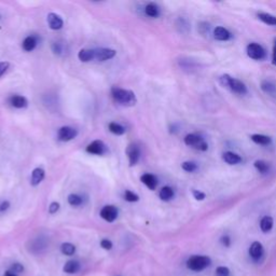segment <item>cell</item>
I'll return each mask as SVG.
<instances>
[{
  "instance_id": "ab89813d",
  "label": "cell",
  "mask_w": 276,
  "mask_h": 276,
  "mask_svg": "<svg viewBox=\"0 0 276 276\" xmlns=\"http://www.w3.org/2000/svg\"><path fill=\"white\" fill-rule=\"evenodd\" d=\"M9 66L10 64L8 62H0V77H2L8 71Z\"/></svg>"
},
{
  "instance_id": "ffe728a7",
  "label": "cell",
  "mask_w": 276,
  "mask_h": 276,
  "mask_svg": "<svg viewBox=\"0 0 276 276\" xmlns=\"http://www.w3.org/2000/svg\"><path fill=\"white\" fill-rule=\"evenodd\" d=\"M78 58L83 63H89L91 60H94V50L82 49L78 53Z\"/></svg>"
},
{
  "instance_id": "8992f818",
  "label": "cell",
  "mask_w": 276,
  "mask_h": 276,
  "mask_svg": "<svg viewBox=\"0 0 276 276\" xmlns=\"http://www.w3.org/2000/svg\"><path fill=\"white\" fill-rule=\"evenodd\" d=\"M117 54L116 50L108 49V48H99L94 50V59L98 60V62H105L113 58Z\"/></svg>"
},
{
  "instance_id": "3957f363",
  "label": "cell",
  "mask_w": 276,
  "mask_h": 276,
  "mask_svg": "<svg viewBox=\"0 0 276 276\" xmlns=\"http://www.w3.org/2000/svg\"><path fill=\"white\" fill-rule=\"evenodd\" d=\"M212 263V260L207 256H201V255H194L191 256L187 261V267L191 271L194 272H201L205 269H207Z\"/></svg>"
},
{
  "instance_id": "9a60e30c",
  "label": "cell",
  "mask_w": 276,
  "mask_h": 276,
  "mask_svg": "<svg viewBox=\"0 0 276 276\" xmlns=\"http://www.w3.org/2000/svg\"><path fill=\"white\" fill-rule=\"evenodd\" d=\"M10 104L14 108L22 109V108H26L28 106V101L26 97L22 96V95H13L10 97Z\"/></svg>"
},
{
  "instance_id": "f1b7e54d",
  "label": "cell",
  "mask_w": 276,
  "mask_h": 276,
  "mask_svg": "<svg viewBox=\"0 0 276 276\" xmlns=\"http://www.w3.org/2000/svg\"><path fill=\"white\" fill-rule=\"evenodd\" d=\"M60 251L66 256H73L76 251V246L72 243H64L60 246Z\"/></svg>"
},
{
  "instance_id": "4316f807",
  "label": "cell",
  "mask_w": 276,
  "mask_h": 276,
  "mask_svg": "<svg viewBox=\"0 0 276 276\" xmlns=\"http://www.w3.org/2000/svg\"><path fill=\"white\" fill-rule=\"evenodd\" d=\"M255 167L257 168V171L260 173V174H266V173H269L270 171V164L269 163H266L265 161H262V160H258L256 161V162L254 163Z\"/></svg>"
},
{
  "instance_id": "7c38bea8",
  "label": "cell",
  "mask_w": 276,
  "mask_h": 276,
  "mask_svg": "<svg viewBox=\"0 0 276 276\" xmlns=\"http://www.w3.org/2000/svg\"><path fill=\"white\" fill-rule=\"evenodd\" d=\"M48 24L51 29L58 30L63 27L64 21L56 13H49L48 14Z\"/></svg>"
},
{
  "instance_id": "44dd1931",
  "label": "cell",
  "mask_w": 276,
  "mask_h": 276,
  "mask_svg": "<svg viewBox=\"0 0 276 276\" xmlns=\"http://www.w3.org/2000/svg\"><path fill=\"white\" fill-rule=\"evenodd\" d=\"M261 90L265 94L276 96V84L270 80H263L261 82Z\"/></svg>"
},
{
  "instance_id": "d590c367",
  "label": "cell",
  "mask_w": 276,
  "mask_h": 276,
  "mask_svg": "<svg viewBox=\"0 0 276 276\" xmlns=\"http://www.w3.org/2000/svg\"><path fill=\"white\" fill-rule=\"evenodd\" d=\"M59 210V203L57 202H52L49 206V213L50 214H56Z\"/></svg>"
},
{
  "instance_id": "f35d334b",
  "label": "cell",
  "mask_w": 276,
  "mask_h": 276,
  "mask_svg": "<svg viewBox=\"0 0 276 276\" xmlns=\"http://www.w3.org/2000/svg\"><path fill=\"white\" fill-rule=\"evenodd\" d=\"M220 242H221V244L224 245V246H226V247H229L230 245H231V239H230V236H228V235H224V236H222L221 239H220Z\"/></svg>"
},
{
  "instance_id": "4fadbf2b",
  "label": "cell",
  "mask_w": 276,
  "mask_h": 276,
  "mask_svg": "<svg viewBox=\"0 0 276 276\" xmlns=\"http://www.w3.org/2000/svg\"><path fill=\"white\" fill-rule=\"evenodd\" d=\"M214 38L218 41H228L232 38L231 33L222 26H218L214 29Z\"/></svg>"
},
{
  "instance_id": "484cf974",
  "label": "cell",
  "mask_w": 276,
  "mask_h": 276,
  "mask_svg": "<svg viewBox=\"0 0 276 276\" xmlns=\"http://www.w3.org/2000/svg\"><path fill=\"white\" fill-rule=\"evenodd\" d=\"M258 18H259L260 21H262L263 23H265V24H267V25L276 26V17H274V15H272V14L259 13Z\"/></svg>"
},
{
  "instance_id": "5bb4252c",
  "label": "cell",
  "mask_w": 276,
  "mask_h": 276,
  "mask_svg": "<svg viewBox=\"0 0 276 276\" xmlns=\"http://www.w3.org/2000/svg\"><path fill=\"white\" fill-rule=\"evenodd\" d=\"M141 180L144 185L147 188H149L150 190H156L158 186V179L156 176L152 174H144L141 177Z\"/></svg>"
},
{
  "instance_id": "277c9868",
  "label": "cell",
  "mask_w": 276,
  "mask_h": 276,
  "mask_svg": "<svg viewBox=\"0 0 276 276\" xmlns=\"http://www.w3.org/2000/svg\"><path fill=\"white\" fill-rule=\"evenodd\" d=\"M185 144L189 147L200 151H206L209 149V145L204 141V138L197 134H188L185 137Z\"/></svg>"
},
{
  "instance_id": "603a6c76",
  "label": "cell",
  "mask_w": 276,
  "mask_h": 276,
  "mask_svg": "<svg viewBox=\"0 0 276 276\" xmlns=\"http://www.w3.org/2000/svg\"><path fill=\"white\" fill-rule=\"evenodd\" d=\"M174 195H175V192H174L173 188L168 187V186L163 187L162 189L160 190V193H159V196H160L161 200H162V201H165V202L171 201L172 198L174 197Z\"/></svg>"
},
{
  "instance_id": "1f68e13d",
  "label": "cell",
  "mask_w": 276,
  "mask_h": 276,
  "mask_svg": "<svg viewBox=\"0 0 276 276\" xmlns=\"http://www.w3.org/2000/svg\"><path fill=\"white\" fill-rule=\"evenodd\" d=\"M124 200L127 201V202L134 203V202H137L138 200H140V196H138L136 193H134L133 191L126 190L124 192Z\"/></svg>"
},
{
  "instance_id": "30bf717a",
  "label": "cell",
  "mask_w": 276,
  "mask_h": 276,
  "mask_svg": "<svg viewBox=\"0 0 276 276\" xmlns=\"http://www.w3.org/2000/svg\"><path fill=\"white\" fill-rule=\"evenodd\" d=\"M126 155L128 157L129 166H134L137 164L141 158V150L136 145H129L126 149Z\"/></svg>"
},
{
  "instance_id": "d6a6232c",
  "label": "cell",
  "mask_w": 276,
  "mask_h": 276,
  "mask_svg": "<svg viewBox=\"0 0 276 276\" xmlns=\"http://www.w3.org/2000/svg\"><path fill=\"white\" fill-rule=\"evenodd\" d=\"M216 276H230V270L227 266H218L216 269Z\"/></svg>"
},
{
  "instance_id": "ba28073f",
  "label": "cell",
  "mask_w": 276,
  "mask_h": 276,
  "mask_svg": "<svg viewBox=\"0 0 276 276\" xmlns=\"http://www.w3.org/2000/svg\"><path fill=\"white\" fill-rule=\"evenodd\" d=\"M118 214H119V211H118V209L116 206L107 205V206H105L102 209L101 217L106 221L113 222L114 220L118 218Z\"/></svg>"
},
{
  "instance_id": "ac0fdd59",
  "label": "cell",
  "mask_w": 276,
  "mask_h": 276,
  "mask_svg": "<svg viewBox=\"0 0 276 276\" xmlns=\"http://www.w3.org/2000/svg\"><path fill=\"white\" fill-rule=\"evenodd\" d=\"M37 43H38V40L35 36H28L25 38L24 41H23L22 45L24 51L32 52L37 47Z\"/></svg>"
},
{
  "instance_id": "7a4b0ae2",
  "label": "cell",
  "mask_w": 276,
  "mask_h": 276,
  "mask_svg": "<svg viewBox=\"0 0 276 276\" xmlns=\"http://www.w3.org/2000/svg\"><path fill=\"white\" fill-rule=\"evenodd\" d=\"M111 95L114 101L123 106H134L137 103L136 95L133 91L113 87L111 89Z\"/></svg>"
},
{
  "instance_id": "60d3db41",
  "label": "cell",
  "mask_w": 276,
  "mask_h": 276,
  "mask_svg": "<svg viewBox=\"0 0 276 276\" xmlns=\"http://www.w3.org/2000/svg\"><path fill=\"white\" fill-rule=\"evenodd\" d=\"M10 207V202L9 201H4L2 204H0V213H4L8 211V209Z\"/></svg>"
},
{
  "instance_id": "52a82bcc",
  "label": "cell",
  "mask_w": 276,
  "mask_h": 276,
  "mask_svg": "<svg viewBox=\"0 0 276 276\" xmlns=\"http://www.w3.org/2000/svg\"><path fill=\"white\" fill-rule=\"evenodd\" d=\"M78 135V131L71 126H63L58 129L57 137L60 142H71Z\"/></svg>"
},
{
  "instance_id": "6da1fadb",
  "label": "cell",
  "mask_w": 276,
  "mask_h": 276,
  "mask_svg": "<svg viewBox=\"0 0 276 276\" xmlns=\"http://www.w3.org/2000/svg\"><path fill=\"white\" fill-rule=\"evenodd\" d=\"M219 82L224 88L228 89L234 94L237 95H246L247 94V87L241 80L233 78L230 75H222L219 78Z\"/></svg>"
},
{
  "instance_id": "83f0119b",
  "label": "cell",
  "mask_w": 276,
  "mask_h": 276,
  "mask_svg": "<svg viewBox=\"0 0 276 276\" xmlns=\"http://www.w3.org/2000/svg\"><path fill=\"white\" fill-rule=\"evenodd\" d=\"M109 131L114 135L120 136V135L125 134L126 129L124 126H122L121 124L116 123V122H111V123L109 124Z\"/></svg>"
},
{
  "instance_id": "cb8c5ba5",
  "label": "cell",
  "mask_w": 276,
  "mask_h": 276,
  "mask_svg": "<svg viewBox=\"0 0 276 276\" xmlns=\"http://www.w3.org/2000/svg\"><path fill=\"white\" fill-rule=\"evenodd\" d=\"M145 13L149 18H158L159 14H160V9H159V7L156 4L150 3V4H148L147 6H146Z\"/></svg>"
},
{
  "instance_id": "4dcf8cb0",
  "label": "cell",
  "mask_w": 276,
  "mask_h": 276,
  "mask_svg": "<svg viewBox=\"0 0 276 276\" xmlns=\"http://www.w3.org/2000/svg\"><path fill=\"white\" fill-rule=\"evenodd\" d=\"M181 167L183 171H186L188 173H193L196 171L197 165L194 162H191V161H187V162H183L181 164Z\"/></svg>"
},
{
  "instance_id": "7bdbcfd3",
  "label": "cell",
  "mask_w": 276,
  "mask_h": 276,
  "mask_svg": "<svg viewBox=\"0 0 276 276\" xmlns=\"http://www.w3.org/2000/svg\"><path fill=\"white\" fill-rule=\"evenodd\" d=\"M5 276H17V274L13 273V272H11V271H8V272H6Z\"/></svg>"
},
{
  "instance_id": "e0dca14e",
  "label": "cell",
  "mask_w": 276,
  "mask_h": 276,
  "mask_svg": "<svg viewBox=\"0 0 276 276\" xmlns=\"http://www.w3.org/2000/svg\"><path fill=\"white\" fill-rule=\"evenodd\" d=\"M45 176V172L40 167H37L33 171L32 173V179H30V183H32V186L36 187L38 185H40L41 181L44 179Z\"/></svg>"
},
{
  "instance_id": "836d02e7",
  "label": "cell",
  "mask_w": 276,
  "mask_h": 276,
  "mask_svg": "<svg viewBox=\"0 0 276 276\" xmlns=\"http://www.w3.org/2000/svg\"><path fill=\"white\" fill-rule=\"evenodd\" d=\"M192 194L196 201H203L206 197V194L204 192H202V191H198V190H193Z\"/></svg>"
},
{
  "instance_id": "f546056e",
  "label": "cell",
  "mask_w": 276,
  "mask_h": 276,
  "mask_svg": "<svg viewBox=\"0 0 276 276\" xmlns=\"http://www.w3.org/2000/svg\"><path fill=\"white\" fill-rule=\"evenodd\" d=\"M67 200H68V203L72 206H80L83 203L82 197L79 194H74V193L69 194Z\"/></svg>"
},
{
  "instance_id": "d6986e66",
  "label": "cell",
  "mask_w": 276,
  "mask_h": 276,
  "mask_svg": "<svg viewBox=\"0 0 276 276\" xmlns=\"http://www.w3.org/2000/svg\"><path fill=\"white\" fill-rule=\"evenodd\" d=\"M250 140L257 145L261 146H267L272 143V138L270 136L262 135V134H254L250 136Z\"/></svg>"
},
{
  "instance_id": "b9f144b4",
  "label": "cell",
  "mask_w": 276,
  "mask_h": 276,
  "mask_svg": "<svg viewBox=\"0 0 276 276\" xmlns=\"http://www.w3.org/2000/svg\"><path fill=\"white\" fill-rule=\"evenodd\" d=\"M272 64L276 66V38L274 39V44H273V54H272Z\"/></svg>"
},
{
  "instance_id": "9c48e42d",
  "label": "cell",
  "mask_w": 276,
  "mask_h": 276,
  "mask_svg": "<svg viewBox=\"0 0 276 276\" xmlns=\"http://www.w3.org/2000/svg\"><path fill=\"white\" fill-rule=\"evenodd\" d=\"M264 255V248L262 246V244L260 242H254L249 247V256L250 258L254 260V261L258 262L261 260V258Z\"/></svg>"
},
{
  "instance_id": "8fae6325",
  "label": "cell",
  "mask_w": 276,
  "mask_h": 276,
  "mask_svg": "<svg viewBox=\"0 0 276 276\" xmlns=\"http://www.w3.org/2000/svg\"><path fill=\"white\" fill-rule=\"evenodd\" d=\"M87 151L91 155L102 156L106 152V145L102 141H94L88 146Z\"/></svg>"
},
{
  "instance_id": "74e56055",
  "label": "cell",
  "mask_w": 276,
  "mask_h": 276,
  "mask_svg": "<svg viewBox=\"0 0 276 276\" xmlns=\"http://www.w3.org/2000/svg\"><path fill=\"white\" fill-rule=\"evenodd\" d=\"M101 246L106 250H110L112 248V243L109 240H103L101 242Z\"/></svg>"
},
{
  "instance_id": "8d00e7d4",
  "label": "cell",
  "mask_w": 276,
  "mask_h": 276,
  "mask_svg": "<svg viewBox=\"0 0 276 276\" xmlns=\"http://www.w3.org/2000/svg\"><path fill=\"white\" fill-rule=\"evenodd\" d=\"M23 270H24V267H23L22 264H20V263H14V264L11 266V270H10V271L17 274V273L23 272Z\"/></svg>"
},
{
  "instance_id": "e575fe53",
  "label": "cell",
  "mask_w": 276,
  "mask_h": 276,
  "mask_svg": "<svg viewBox=\"0 0 276 276\" xmlns=\"http://www.w3.org/2000/svg\"><path fill=\"white\" fill-rule=\"evenodd\" d=\"M52 51L55 53V54H62L63 53V45L58 43V42H55L52 44Z\"/></svg>"
},
{
  "instance_id": "7402d4cb",
  "label": "cell",
  "mask_w": 276,
  "mask_h": 276,
  "mask_svg": "<svg viewBox=\"0 0 276 276\" xmlns=\"http://www.w3.org/2000/svg\"><path fill=\"white\" fill-rule=\"evenodd\" d=\"M274 225L273 218L271 216H264L261 221H260V229H261V231L263 233H267L270 232Z\"/></svg>"
},
{
  "instance_id": "5b68a950",
  "label": "cell",
  "mask_w": 276,
  "mask_h": 276,
  "mask_svg": "<svg viewBox=\"0 0 276 276\" xmlns=\"http://www.w3.org/2000/svg\"><path fill=\"white\" fill-rule=\"evenodd\" d=\"M246 52H247L248 57H250L251 59H255V60H262L265 58V55H266V52L262 45L259 43H256V42L249 43L247 45Z\"/></svg>"
},
{
  "instance_id": "2e32d148",
  "label": "cell",
  "mask_w": 276,
  "mask_h": 276,
  "mask_svg": "<svg viewBox=\"0 0 276 276\" xmlns=\"http://www.w3.org/2000/svg\"><path fill=\"white\" fill-rule=\"evenodd\" d=\"M222 160H224L225 162L229 165H236L242 162V158L239 155H236V153L231 151L225 152L224 156H222Z\"/></svg>"
},
{
  "instance_id": "d4e9b609",
  "label": "cell",
  "mask_w": 276,
  "mask_h": 276,
  "mask_svg": "<svg viewBox=\"0 0 276 276\" xmlns=\"http://www.w3.org/2000/svg\"><path fill=\"white\" fill-rule=\"evenodd\" d=\"M79 270H80L79 262L74 261V260H71V261L66 262V264L64 265V272H66L68 274H75Z\"/></svg>"
}]
</instances>
